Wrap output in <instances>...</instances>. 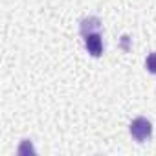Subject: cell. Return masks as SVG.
<instances>
[{"label":"cell","instance_id":"6da1fadb","mask_svg":"<svg viewBox=\"0 0 156 156\" xmlns=\"http://www.w3.org/2000/svg\"><path fill=\"white\" fill-rule=\"evenodd\" d=\"M151 134H152V125H151L149 119H145V118H136V119H132V123H130V136H132L136 141L143 143L145 140L151 138Z\"/></svg>","mask_w":156,"mask_h":156},{"label":"cell","instance_id":"7a4b0ae2","mask_svg":"<svg viewBox=\"0 0 156 156\" xmlns=\"http://www.w3.org/2000/svg\"><path fill=\"white\" fill-rule=\"evenodd\" d=\"M85 46L88 50L90 55L99 57L103 53V41H101V33H90L85 37Z\"/></svg>","mask_w":156,"mask_h":156},{"label":"cell","instance_id":"3957f363","mask_svg":"<svg viewBox=\"0 0 156 156\" xmlns=\"http://www.w3.org/2000/svg\"><path fill=\"white\" fill-rule=\"evenodd\" d=\"M81 35L87 37L90 33H99L101 31V20L98 17H88V19H83L81 20Z\"/></svg>","mask_w":156,"mask_h":156},{"label":"cell","instance_id":"277c9868","mask_svg":"<svg viewBox=\"0 0 156 156\" xmlns=\"http://www.w3.org/2000/svg\"><path fill=\"white\" fill-rule=\"evenodd\" d=\"M145 66H147V70H149L151 73H156V51H152V53L147 55V59H145Z\"/></svg>","mask_w":156,"mask_h":156}]
</instances>
